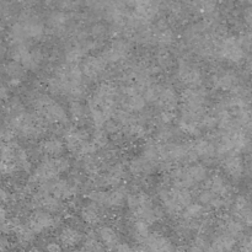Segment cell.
<instances>
[{
	"label": "cell",
	"mask_w": 252,
	"mask_h": 252,
	"mask_svg": "<svg viewBox=\"0 0 252 252\" xmlns=\"http://www.w3.org/2000/svg\"><path fill=\"white\" fill-rule=\"evenodd\" d=\"M142 157L145 160H148L152 164L157 165L159 162H161V157H162V144H160L157 140H148L144 144L143 148Z\"/></svg>",
	"instance_id": "25"
},
{
	"label": "cell",
	"mask_w": 252,
	"mask_h": 252,
	"mask_svg": "<svg viewBox=\"0 0 252 252\" xmlns=\"http://www.w3.org/2000/svg\"><path fill=\"white\" fill-rule=\"evenodd\" d=\"M84 252H106V248L101 244L95 234H89L84 243Z\"/></svg>",
	"instance_id": "29"
},
{
	"label": "cell",
	"mask_w": 252,
	"mask_h": 252,
	"mask_svg": "<svg viewBox=\"0 0 252 252\" xmlns=\"http://www.w3.org/2000/svg\"><path fill=\"white\" fill-rule=\"evenodd\" d=\"M33 252H39V251H37V250H36V251H33Z\"/></svg>",
	"instance_id": "43"
},
{
	"label": "cell",
	"mask_w": 252,
	"mask_h": 252,
	"mask_svg": "<svg viewBox=\"0 0 252 252\" xmlns=\"http://www.w3.org/2000/svg\"><path fill=\"white\" fill-rule=\"evenodd\" d=\"M62 250H63V246L61 245V243H57V241H49V243H47V252H62Z\"/></svg>",
	"instance_id": "35"
},
{
	"label": "cell",
	"mask_w": 252,
	"mask_h": 252,
	"mask_svg": "<svg viewBox=\"0 0 252 252\" xmlns=\"http://www.w3.org/2000/svg\"><path fill=\"white\" fill-rule=\"evenodd\" d=\"M159 198L165 212L170 216H179L189 204L192 203L191 192L186 189L175 186L171 189L164 187L160 189Z\"/></svg>",
	"instance_id": "2"
},
{
	"label": "cell",
	"mask_w": 252,
	"mask_h": 252,
	"mask_svg": "<svg viewBox=\"0 0 252 252\" xmlns=\"http://www.w3.org/2000/svg\"><path fill=\"white\" fill-rule=\"evenodd\" d=\"M207 185H208L207 189H208L209 191L213 192L214 194L221 197V198L231 199V196H233V189H231L229 181L223 176V175H211L209 179L207 180Z\"/></svg>",
	"instance_id": "13"
},
{
	"label": "cell",
	"mask_w": 252,
	"mask_h": 252,
	"mask_svg": "<svg viewBox=\"0 0 252 252\" xmlns=\"http://www.w3.org/2000/svg\"><path fill=\"white\" fill-rule=\"evenodd\" d=\"M192 148L198 159L212 160L217 155V144L213 140L207 139V138L197 139L196 142L192 143Z\"/></svg>",
	"instance_id": "17"
},
{
	"label": "cell",
	"mask_w": 252,
	"mask_h": 252,
	"mask_svg": "<svg viewBox=\"0 0 252 252\" xmlns=\"http://www.w3.org/2000/svg\"><path fill=\"white\" fill-rule=\"evenodd\" d=\"M83 240V234L78 228L65 226L59 233V243L64 248H74Z\"/></svg>",
	"instance_id": "19"
},
{
	"label": "cell",
	"mask_w": 252,
	"mask_h": 252,
	"mask_svg": "<svg viewBox=\"0 0 252 252\" xmlns=\"http://www.w3.org/2000/svg\"><path fill=\"white\" fill-rule=\"evenodd\" d=\"M2 52V41H1V38H0V53H1Z\"/></svg>",
	"instance_id": "41"
},
{
	"label": "cell",
	"mask_w": 252,
	"mask_h": 252,
	"mask_svg": "<svg viewBox=\"0 0 252 252\" xmlns=\"http://www.w3.org/2000/svg\"><path fill=\"white\" fill-rule=\"evenodd\" d=\"M129 54H130L129 42L126 41V39L118 38L116 39V41H113L112 43L107 47V49H105V52H103L101 56L103 57L106 63H107L108 65H111V64L123 63V62L129 57Z\"/></svg>",
	"instance_id": "5"
},
{
	"label": "cell",
	"mask_w": 252,
	"mask_h": 252,
	"mask_svg": "<svg viewBox=\"0 0 252 252\" xmlns=\"http://www.w3.org/2000/svg\"><path fill=\"white\" fill-rule=\"evenodd\" d=\"M133 234L137 238V240L143 243L150 235V225L148 223H145V221L137 219L134 221V224H133Z\"/></svg>",
	"instance_id": "30"
},
{
	"label": "cell",
	"mask_w": 252,
	"mask_h": 252,
	"mask_svg": "<svg viewBox=\"0 0 252 252\" xmlns=\"http://www.w3.org/2000/svg\"><path fill=\"white\" fill-rule=\"evenodd\" d=\"M172 65V59L169 53H160L157 58V68L158 69H169Z\"/></svg>",
	"instance_id": "33"
},
{
	"label": "cell",
	"mask_w": 252,
	"mask_h": 252,
	"mask_svg": "<svg viewBox=\"0 0 252 252\" xmlns=\"http://www.w3.org/2000/svg\"><path fill=\"white\" fill-rule=\"evenodd\" d=\"M204 252H225V251H224L221 248H219L216 243H213L212 245H209L208 248H207V250Z\"/></svg>",
	"instance_id": "38"
},
{
	"label": "cell",
	"mask_w": 252,
	"mask_h": 252,
	"mask_svg": "<svg viewBox=\"0 0 252 252\" xmlns=\"http://www.w3.org/2000/svg\"><path fill=\"white\" fill-rule=\"evenodd\" d=\"M57 219L56 216L48 213V212L43 211V209H37L32 213L31 218L29 220V225L32 230L37 234L44 233V231L49 230V229L54 228L57 225Z\"/></svg>",
	"instance_id": "8"
},
{
	"label": "cell",
	"mask_w": 252,
	"mask_h": 252,
	"mask_svg": "<svg viewBox=\"0 0 252 252\" xmlns=\"http://www.w3.org/2000/svg\"><path fill=\"white\" fill-rule=\"evenodd\" d=\"M25 70L26 69L15 61L9 62L4 66V73L9 78V84L11 86H19L22 83L25 76Z\"/></svg>",
	"instance_id": "23"
},
{
	"label": "cell",
	"mask_w": 252,
	"mask_h": 252,
	"mask_svg": "<svg viewBox=\"0 0 252 252\" xmlns=\"http://www.w3.org/2000/svg\"><path fill=\"white\" fill-rule=\"evenodd\" d=\"M0 161H1V150H0Z\"/></svg>",
	"instance_id": "42"
},
{
	"label": "cell",
	"mask_w": 252,
	"mask_h": 252,
	"mask_svg": "<svg viewBox=\"0 0 252 252\" xmlns=\"http://www.w3.org/2000/svg\"><path fill=\"white\" fill-rule=\"evenodd\" d=\"M27 39H39L44 34V26L36 17H26L20 21Z\"/></svg>",
	"instance_id": "18"
},
{
	"label": "cell",
	"mask_w": 252,
	"mask_h": 252,
	"mask_svg": "<svg viewBox=\"0 0 252 252\" xmlns=\"http://www.w3.org/2000/svg\"><path fill=\"white\" fill-rule=\"evenodd\" d=\"M69 116L75 122H83L89 116V108L80 101H73L69 107Z\"/></svg>",
	"instance_id": "28"
},
{
	"label": "cell",
	"mask_w": 252,
	"mask_h": 252,
	"mask_svg": "<svg viewBox=\"0 0 252 252\" xmlns=\"http://www.w3.org/2000/svg\"><path fill=\"white\" fill-rule=\"evenodd\" d=\"M172 252H191V251L185 250V249H177V250H174Z\"/></svg>",
	"instance_id": "40"
},
{
	"label": "cell",
	"mask_w": 252,
	"mask_h": 252,
	"mask_svg": "<svg viewBox=\"0 0 252 252\" xmlns=\"http://www.w3.org/2000/svg\"><path fill=\"white\" fill-rule=\"evenodd\" d=\"M154 164L145 160L143 157L135 158L128 165V171L135 177H147L154 170Z\"/></svg>",
	"instance_id": "21"
},
{
	"label": "cell",
	"mask_w": 252,
	"mask_h": 252,
	"mask_svg": "<svg viewBox=\"0 0 252 252\" xmlns=\"http://www.w3.org/2000/svg\"><path fill=\"white\" fill-rule=\"evenodd\" d=\"M32 105L38 113V117L46 125L64 126L68 123V115L63 106L43 94H36L32 98Z\"/></svg>",
	"instance_id": "1"
},
{
	"label": "cell",
	"mask_w": 252,
	"mask_h": 252,
	"mask_svg": "<svg viewBox=\"0 0 252 252\" xmlns=\"http://www.w3.org/2000/svg\"><path fill=\"white\" fill-rule=\"evenodd\" d=\"M88 135L80 128H69L64 133V144L65 149L73 154H79L83 145L88 142Z\"/></svg>",
	"instance_id": "12"
},
{
	"label": "cell",
	"mask_w": 252,
	"mask_h": 252,
	"mask_svg": "<svg viewBox=\"0 0 252 252\" xmlns=\"http://www.w3.org/2000/svg\"><path fill=\"white\" fill-rule=\"evenodd\" d=\"M97 238L106 249L113 250L120 244V236L118 233L108 225H102L97 230Z\"/></svg>",
	"instance_id": "20"
},
{
	"label": "cell",
	"mask_w": 252,
	"mask_h": 252,
	"mask_svg": "<svg viewBox=\"0 0 252 252\" xmlns=\"http://www.w3.org/2000/svg\"><path fill=\"white\" fill-rule=\"evenodd\" d=\"M245 21H246V24H248L249 26L252 29V7L245 12Z\"/></svg>",
	"instance_id": "39"
},
{
	"label": "cell",
	"mask_w": 252,
	"mask_h": 252,
	"mask_svg": "<svg viewBox=\"0 0 252 252\" xmlns=\"http://www.w3.org/2000/svg\"><path fill=\"white\" fill-rule=\"evenodd\" d=\"M112 252H135V250L129 245V244L120 243L115 249H113Z\"/></svg>",
	"instance_id": "36"
},
{
	"label": "cell",
	"mask_w": 252,
	"mask_h": 252,
	"mask_svg": "<svg viewBox=\"0 0 252 252\" xmlns=\"http://www.w3.org/2000/svg\"><path fill=\"white\" fill-rule=\"evenodd\" d=\"M91 142L94 143L96 148H105L108 144V134L100 128V129H96V132L94 133V137Z\"/></svg>",
	"instance_id": "32"
},
{
	"label": "cell",
	"mask_w": 252,
	"mask_h": 252,
	"mask_svg": "<svg viewBox=\"0 0 252 252\" xmlns=\"http://www.w3.org/2000/svg\"><path fill=\"white\" fill-rule=\"evenodd\" d=\"M207 211H208V209H207L206 207L202 206L201 203H193V202H192L191 204H189V206L182 211L181 214L182 218H184L185 220L198 221L206 218Z\"/></svg>",
	"instance_id": "26"
},
{
	"label": "cell",
	"mask_w": 252,
	"mask_h": 252,
	"mask_svg": "<svg viewBox=\"0 0 252 252\" xmlns=\"http://www.w3.org/2000/svg\"><path fill=\"white\" fill-rule=\"evenodd\" d=\"M174 120H175L174 111L162 110L161 112L159 113V116H158V122H159L160 126H170Z\"/></svg>",
	"instance_id": "34"
},
{
	"label": "cell",
	"mask_w": 252,
	"mask_h": 252,
	"mask_svg": "<svg viewBox=\"0 0 252 252\" xmlns=\"http://www.w3.org/2000/svg\"><path fill=\"white\" fill-rule=\"evenodd\" d=\"M107 66L108 64L106 63L102 56H91L84 59L80 69L85 78L90 79V80H96L106 73Z\"/></svg>",
	"instance_id": "7"
},
{
	"label": "cell",
	"mask_w": 252,
	"mask_h": 252,
	"mask_svg": "<svg viewBox=\"0 0 252 252\" xmlns=\"http://www.w3.org/2000/svg\"><path fill=\"white\" fill-rule=\"evenodd\" d=\"M143 250L144 252H172L174 246L170 239L160 234L149 235L143 241Z\"/></svg>",
	"instance_id": "14"
},
{
	"label": "cell",
	"mask_w": 252,
	"mask_h": 252,
	"mask_svg": "<svg viewBox=\"0 0 252 252\" xmlns=\"http://www.w3.org/2000/svg\"><path fill=\"white\" fill-rule=\"evenodd\" d=\"M177 79L187 88H198L201 86L203 75L201 69L194 66L189 62H181L177 66Z\"/></svg>",
	"instance_id": "6"
},
{
	"label": "cell",
	"mask_w": 252,
	"mask_h": 252,
	"mask_svg": "<svg viewBox=\"0 0 252 252\" xmlns=\"http://www.w3.org/2000/svg\"><path fill=\"white\" fill-rule=\"evenodd\" d=\"M223 169L230 179L239 181L245 174V162L239 154H229L223 158Z\"/></svg>",
	"instance_id": "11"
},
{
	"label": "cell",
	"mask_w": 252,
	"mask_h": 252,
	"mask_svg": "<svg viewBox=\"0 0 252 252\" xmlns=\"http://www.w3.org/2000/svg\"><path fill=\"white\" fill-rule=\"evenodd\" d=\"M66 22H68V19H66L65 15L62 14V12H56V14L52 15L51 19H49V24H51V26L53 27L56 31H63L66 26Z\"/></svg>",
	"instance_id": "31"
},
{
	"label": "cell",
	"mask_w": 252,
	"mask_h": 252,
	"mask_svg": "<svg viewBox=\"0 0 252 252\" xmlns=\"http://www.w3.org/2000/svg\"><path fill=\"white\" fill-rule=\"evenodd\" d=\"M80 218L88 225H97L102 219V208L90 202L88 206H84L81 208Z\"/></svg>",
	"instance_id": "22"
},
{
	"label": "cell",
	"mask_w": 252,
	"mask_h": 252,
	"mask_svg": "<svg viewBox=\"0 0 252 252\" xmlns=\"http://www.w3.org/2000/svg\"><path fill=\"white\" fill-rule=\"evenodd\" d=\"M11 56L12 61L17 62L29 70H36L43 61V53L37 48L30 49L26 43L12 46Z\"/></svg>",
	"instance_id": "4"
},
{
	"label": "cell",
	"mask_w": 252,
	"mask_h": 252,
	"mask_svg": "<svg viewBox=\"0 0 252 252\" xmlns=\"http://www.w3.org/2000/svg\"><path fill=\"white\" fill-rule=\"evenodd\" d=\"M79 186L74 184L71 180H62L57 179L54 180L52 184V192L51 194L56 196L57 198L62 199V201H69L78 196Z\"/></svg>",
	"instance_id": "10"
},
{
	"label": "cell",
	"mask_w": 252,
	"mask_h": 252,
	"mask_svg": "<svg viewBox=\"0 0 252 252\" xmlns=\"http://www.w3.org/2000/svg\"><path fill=\"white\" fill-rule=\"evenodd\" d=\"M7 95H9V90H7L6 85L0 81V100H5L7 97Z\"/></svg>",
	"instance_id": "37"
},
{
	"label": "cell",
	"mask_w": 252,
	"mask_h": 252,
	"mask_svg": "<svg viewBox=\"0 0 252 252\" xmlns=\"http://www.w3.org/2000/svg\"><path fill=\"white\" fill-rule=\"evenodd\" d=\"M212 83H213L214 88L223 91H233L239 85H243L240 75L233 70L218 71L212 78Z\"/></svg>",
	"instance_id": "9"
},
{
	"label": "cell",
	"mask_w": 252,
	"mask_h": 252,
	"mask_svg": "<svg viewBox=\"0 0 252 252\" xmlns=\"http://www.w3.org/2000/svg\"><path fill=\"white\" fill-rule=\"evenodd\" d=\"M179 95L171 85H159L157 105H159L162 110L174 111L179 105Z\"/></svg>",
	"instance_id": "15"
},
{
	"label": "cell",
	"mask_w": 252,
	"mask_h": 252,
	"mask_svg": "<svg viewBox=\"0 0 252 252\" xmlns=\"http://www.w3.org/2000/svg\"><path fill=\"white\" fill-rule=\"evenodd\" d=\"M127 197V189H125L123 186L110 189V191H107V196H106L105 208H120L126 203Z\"/></svg>",
	"instance_id": "24"
},
{
	"label": "cell",
	"mask_w": 252,
	"mask_h": 252,
	"mask_svg": "<svg viewBox=\"0 0 252 252\" xmlns=\"http://www.w3.org/2000/svg\"><path fill=\"white\" fill-rule=\"evenodd\" d=\"M41 148L42 155L46 158H59L63 157L64 152H65V144L64 140L58 137H49L42 142L39 145Z\"/></svg>",
	"instance_id": "16"
},
{
	"label": "cell",
	"mask_w": 252,
	"mask_h": 252,
	"mask_svg": "<svg viewBox=\"0 0 252 252\" xmlns=\"http://www.w3.org/2000/svg\"><path fill=\"white\" fill-rule=\"evenodd\" d=\"M245 49L236 37H224L216 43V57L231 64H240L246 58Z\"/></svg>",
	"instance_id": "3"
},
{
	"label": "cell",
	"mask_w": 252,
	"mask_h": 252,
	"mask_svg": "<svg viewBox=\"0 0 252 252\" xmlns=\"http://www.w3.org/2000/svg\"><path fill=\"white\" fill-rule=\"evenodd\" d=\"M86 49L81 44H75V46L69 47L65 51V61L66 64L71 65H78L79 62L83 61L84 56L86 54Z\"/></svg>",
	"instance_id": "27"
}]
</instances>
